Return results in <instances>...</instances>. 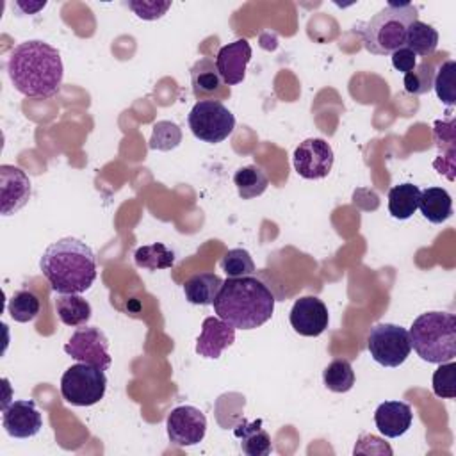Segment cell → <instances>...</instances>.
Here are the masks:
<instances>
[{
	"label": "cell",
	"mask_w": 456,
	"mask_h": 456,
	"mask_svg": "<svg viewBox=\"0 0 456 456\" xmlns=\"http://www.w3.org/2000/svg\"><path fill=\"white\" fill-rule=\"evenodd\" d=\"M419 208L429 223L440 224L452 216L451 194L442 187H428L420 191Z\"/></svg>",
	"instance_id": "obj_20"
},
{
	"label": "cell",
	"mask_w": 456,
	"mask_h": 456,
	"mask_svg": "<svg viewBox=\"0 0 456 456\" xmlns=\"http://www.w3.org/2000/svg\"><path fill=\"white\" fill-rule=\"evenodd\" d=\"M322 381L328 390L342 394L353 388L354 385V370L347 360L337 358L326 365L322 372Z\"/></svg>",
	"instance_id": "obj_27"
},
{
	"label": "cell",
	"mask_w": 456,
	"mask_h": 456,
	"mask_svg": "<svg viewBox=\"0 0 456 456\" xmlns=\"http://www.w3.org/2000/svg\"><path fill=\"white\" fill-rule=\"evenodd\" d=\"M166 429L169 442L176 447L196 445L205 438L207 419L196 406L182 404L171 410L166 419Z\"/></svg>",
	"instance_id": "obj_10"
},
{
	"label": "cell",
	"mask_w": 456,
	"mask_h": 456,
	"mask_svg": "<svg viewBox=\"0 0 456 456\" xmlns=\"http://www.w3.org/2000/svg\"><path fill=\"white\" fill-rule=\"evenodd\" d=\"M30 198V180L16 166H0V210L4 216H11L27 205Z\"/></svg>",
	"instance_id": "obj_13"
},
{
	"label": "cell",
	"mask_w": 456,
	"mask_h": 456,
	"mask_svg": "<svg viewBox=\"0 0 456 456\" xmlns=\"http://www.w3.org/2000/svg\"><path fill=\"white\" fill-rule=\"evenodd\" d=\"M235 340V328L219 317H207L196 340V353L203 358L216 360Z\"/></svg>",
	"instance_id": "obj_16"
},
{
	"label": "cell",
	"mask_w": 456,
	"mask_h": 456,
	"mask_svg": "<svg viewBox=\"0 0 456 456\" xmlns=\"http://www.w3.org/2000/svg\"><path fill=\"white\" fill-rule=\"evenodd\" d=\"M411 420V408L403 401H385L374 411L376 428L387 438H397L404 435L410 429Z\"/></svg>",
	"instance_id": "obj_17"
},
{
	"label": "cell",
	"mask_w": 456,
	"mask_h": 456,
	"mask_svg": "<svg viewBox=\"0 0 456 456\" xmlns=\"http://www.w3.org/2000/svg\"><path fill=\"white\" fill-rule=\"evenodd\" d=\"M7 312L16 322H28L39 314V299L30 290H16L7 303Z\"/></svg>",
	"instance_id": "obj_28"
},
{
	"label": "cell",
	"mask_w": 456,
	"mask_h": 456,
	"mask_svg": "<svg viewBox=\"0 0 456 456\" xmlns=\"http://www.w3.org/2000/svg\"><path fill=\"white\" fill-rule=\"evenodd\" d=\"M128 7L142 20H157L166 14L171 2H128Z\"/></svg>",
	"instance_id": "obj_34"
},
{
	"label": "cell",
	"mask_w": 456,
	"mask_h": 456,
	"mask_svg": "<svg viewBox=\"0 0 456 456\" xmlns=\"http://www.w3.org/2000/svg\"><path fill=\"white\" fill-rule=\"evenodd\" d=\"M221 267L228 274V278H242L251 276L255 273V264L251 255L242 248L228 249L221 258Z\"/></svg>",
	"instance_id": "obj_30"
},
{
	"label": "cell",
	"mask_w": 456,
	"mask_h": 456,
	"mask_svg": "<svg viewBox=\"0 0 456 456\" xmlns=\"http://www.w3.org/2000/svg\"><path fill=\"white\" fill-rule=\"evenodd\" d=\"M221 285H223L221 276L214 273H200V274H192L183 283V294L187 301L192 305H212L219 294Z\"/></svg>",
	"instance_id": "obj_21"
},
{
	"label": "cell",
	"mask_w": 456,
	"mask_h": 456,
	"mask_svg": "<svg viewBox=\"0 0 456 456\" xmlns=\"http://www.w3.org/2000/svg\"><path fill=\"white\" fill-rule=\"evenodd\" d=\"M438 46V32L436 28H433L431 25L415 20L410 27H408V34H406V48H410L415 55L420 57H428L431 55Z\"/></svg>",
	"instance_id": "obj_25"
},
{
	"label": "cell",
	"mask_w": 456,
	"mask_h": 456,
	"mask_svg": "<svg viewBox=\"0 0 456 456\" xmlns=\"http://www.w3.org/2000/svg\"><path fill=\"white\" fill-rule=\"evenodd\" d=\"M292 159L294 169L306 180L324 178L333 167V150L330 142L321 137H310L299 142Z\"/></svg>",
	"instance_id": "obj_11"
},
{
	"label": "cell",
	"mask_w": 456,
	"mask_h": 456,
	"mask_svg": "<svg viewBox=\"0 0 456 456\" xmlns=\"http://www.w3.org/2000/svg\"><path fill=\"white\" fill-rule=\"evenodd\" d=\"M107 376L103 369L89 363L68 367L61 378V395L73 406H93L103 399Z\"/></svg>",
	"instance_id": "obj_6"
},
{
	"label": "cell",
	"mask_w": 456,
	"mask_h": 456,
	"mask_svg": "<svg viewBox=\"0 0 456 456\" xmlns=\"http://www.w3.org/2000/svg\"><path fill=\"white\" fill-rule=\"evenodd\" d=\"M39 269L55 292L82 294L96 280V256L86 242L64 237L45 249Z\"/></svg>",
	"instance_id": "obj_2"
},
{
	"label": "cell",
	"mask_w": 456,
	"mask_h": 456,
	"mask_svg": "<svg viewBox=\"0 0 456 456\" xmlns=\"http://www.w3.org/2000/svg\"><path fill=\"white\" fill-rule=\"evenodd\" d=\"M392 66L397 69V71H401V73H408V71H411L415 66H417V55L410 50V48H406V46H403V48H399V50H395L394 53H392Z\"/></svg>",
	"instance_id": "obj_36"
},
{
	"label": "cell",
	"mask_w": 456,
	"mask_h": 456,
	"mask_svg": "<svg viewBox=\"0 0 456 456\" xmlns=\"http://www.w3.org/2000/svg\"><path fill=\"white\" fill-rule=\"evenodd\" d=\"M410 344L429 363H445L456 356V317L449 312L420 314L410 326Z\"/></svg>",
	"instance_id": "obj_5"
},
{
	"label": "cell",
	"mask_w": 456,
	"mask_h": 456,
	"mask_svg": "<svg viewBox=\"0 0 456 456\" xmlns=\"http://www.w3.org/2000/svg\"><path fill=\"white\" fill-rule=\"evenodd\" d=\"M7 73L18 93L48 98L61 89L64 66L61 53L52 45L30 39L14 46L7 61Z\"/></svg>",
	"instance_id": "obj_1"
},
{
	"label": "cell",
	"mask_w": 456,
	"mask_h": 456,
	"mask_svg": "<svg viewBox=\"0 0 456 456\" xmlns=\"http://www.w3.org/2000/svg\"><path fill=\"white\" fill-rule=\"evenodd\" d=\"M233 183L242 200H253L267 189L269 178L258 166L251 164V166H244L235 171Z\"/></svg>",
	"instance_id": "obj_24"
},
{
	"label": "cell",
	"mask_w": 456,
	"mask_h": 456,
	"mask_svg": "<svg viewBox=\"0 0 456 456\" xmlns=\"http://www.w3.org/2000/svg\"><path fill=\"white\" fill-rule=\"evenodd\" d=\"M433 392L444 399L456 397V363L445 362L433 372Z\"/></svg>",
	"instance_id": "obj_33"
},
{
	"label": "cell",
	"mask_w": 456,
	"mask_h": 456,
	"mask_svg": "<svg viewBox=\"0 0 456 456\" xmlns=\"http://www.w3.org/2000/svg\"><path fill=\"white\" fill-rule=\"evenodd\" d=\"M233 435L240 440V449L248 456H267L271 452V436L262 428V420L248 422L242 419L235 429Z\"/></svg>",
	"instance_id": "obj_18"
},
{
	"label": "cell",
	"mask_w": 456,
	"mask_h": 456,
	"mask_svg": "<svg viewBox=\"0 0 456 456\" xmlns=\"http://www.w3.org/2000/svg\"><path fill=\"white\" fill-rule=\"evenodd\" d=\"M420 189L413 183H399L388 191V212L395 219H410L419 208Z\"/></svg>",
	"instance_id": "obj_22"
},
{
	"label": "cell",
	"mask_w": 456,
	"mask_h": 456,
	"mask_svg": "<svg viewBox=\"0 0 456 456\" xmlns=\"http://www.w3.org/2000/svg\"><path fill=\"white\" fill-rule=\"evenodd\" d=\"M367 347L372 360L383 367H399L411 351L408 330L392 322H379L372 326Z\"/></svg>",
	"instance_id": "obj_8"
},
{
	"label": "cell",
	"mask_w": 456,
	"mask_h": 456,
	"mask_svg": "<svg viewBox=\"0 0 456 456\" xmlns=\"http://www.w3.org/2000/svg\"><path fill=\"white\" fill-rule=\"evenodd\" d=\"M182 141V130L176 123L171 121H157L151 130L150 148L159 151H169L176 148Z\"/></svg>",
	"instance_id": "obj_31"
},
{
	"label": "cell",
	"mask_w": 456,
	"mask_h": 456,
	"mask_svg": "<svg viewBox=\"0 0 456 456\" xmlns=\"http://www.w3.org/2000/svg\"><path fill=\"white\" fill-rule=\"evenodd\" d=\"M433 64L429 62H420L417 64L411 71L404 75V91L410 94H426L428 91L433 89Z\"/></svg>",
	"instance_id": "obj_32"
},
{
	"label": "cell",
	"mask_w": 456,
	"mask_h": 456,
	"mask_svg": "<svg viewBox=\"0 0 456 456\" xmlns=\"http://www.w3.org/2000/svg\"><path fill=\"white\" fill-rule=\"evenodd\" d=\"M4 429L14 438H30L43 428V417L30 399L14 401L2 410Z\"/></svg>",
	"instance_id": "obj_14"
},
{
	"label": "cell",
	"mask_w": 456,
	"mask_h": 456,
	"mask_svg": "<svg viewBox=\"0 0 456 456\" xmlns=\"http://www.w3.org/2000/svg\"><path fill=\"white\" fill-rule=\"evenodd\" d=\"M64 353L77 362L89 363L107 370L110 367L109 340L105 333L94 326L78 328L64 346Z\"/></svg>",
	"instance_id": "obj_9"
},
{
	"label": "cell",
	"mask_w": 456,
	"mask_h": 456,
	"mask_svg": "<svg viewBox=\"0 0 456 456\" xmlns=\"http://www.w3.org/2000/svg\"><path fill=\"white\" fill-rule=\"evenodd\" d=\"M454 73H456V62L445 61L436 69L433 78V89L436 91V96L445 105L456 103V86H454Z\"/></svg>",
	"instance_id": "obj_29"
},
{
	"label": "cell",
	"mask_w": 456,
	"mask_h": 456,
	"mask_svg": "<svg viewBox=\"0 0 456 456\" xmlns=\"http://www.w3.org/2000/svg\"><path fill=\"white\" fill-rule=\"evenodd\" d=\"M189 128L203 142L217 144L235 128V116L217 100H200L189 112Z\"/></svg>",
	"instance_id": "obj_7"
},
{
	"label": "cell",
	"mask_w": 456,
	"mask_h": 456,
	"mask_svg": "<svg viewBox=\"0 0 456 456\" xmlns=\"http://www.w3.org/2000/svg\"><path fill=\"white\" fill-rule=\"evenodd\" d=\"M212 305L217 317L235 330H255L271 319L274 296L253 276L226 278Z\"/></svg>",
	"instance_id": "obj_3"
},
{
	"label": "cell",
	"mask_w": 456,
	"mask_h": 456,
	"mask_svg": "<svg viewBox=\"0 0 456 456\" xmlns=\"http://www.w3.org/2000/svg\"><path fill=\"white\" fill-rule=\"evenodd\" d=\"M354 454H392V449L387 442L374 435H362L354 445Z\"/></svg>",
	"instance_id": "obj_35"
},
{
	"label": "cell",
	"mask_w": 456,
	"mask_h": 456,
	"mask_svg": "<svg viewBox=\"0 0 456 456\" xmlns=\"http://www.w3.org/2000/svg\"><path fill=\"white\" fill-rule=\"evenodd\" d=\"M191 82H192V93L198 98L221 94L223 93V78L216 68V62L212 59H200L191 68Z\"/></svg>",
	"instance_id": "obj_19"
},
{
	"label": "cell",
	"mask_w": 456,
	"mask_h": 456,
	"mask_svg": "<svg viewBox=\"0 0 456 456\" xmlns=\"http://www.w3.org/2000/svg\"><path fill=\"white\" fill-rule=\"evenodd\" d=\"M55 312L66 326H82L91 317V305L80 294H59Z\"/></svg>",
	"instance_id": "obj_23"
},
{
	"label": "cell",
	"mask_w": 456,
	"mask_h": 456,
	"mask_svg": "<svg viewBox=\"0 0 456 456\" xmlns=\"http://www.w3.org/2000/svg\"><path fill=\"white\" fill-rule=\"evenodd\" d=\"M251 61V46L246 39H237L219 48L216 68L226 86H235L244 80L246 66Z\"/></svg>",
	"instance_id": "obj_15"
},
{
	"label": "cell",
	"mask_w": 456,
	"mask_h": 456,
	"mask_svg": "<svg viewBox=\"0 0 456 456\" xmlns=\"http://www.w3.org/2000/svg\"><path fill=\"white\" fill-rule=\"evenodd\" d=\"M290 326L303 337H319L328 328V308L315 296L299 297L290 310Z\"/></svg>",
	"instance_id": "obj_12"
},
{
	"label": "cell",
	"mask_w": 456,
	"mask_h": 456,
	"mask_svg": "<svg viewBox=\"0 0 456 456\" xmlns=\"http://www.w3.org/2000/svg\"><path fill=\"white\" fill-rule=\"evenodd\" d=\"M134 260L139 267L157 271V269H169L175 264V253L166 248L162 242H153L148 246H141L134 253Z\"/></svg>",
	"instance_id": "obj_26"
},
{
	"label": "cell",
	"mask_w": 456,
	"mask_h": 456,
	"mask_svg": "<svg viewBox=\"0 0 456 456\" xmlns=\"http://www.w3.org/2000/svg\"><path fill=\"white\" fill-rule=\"evenodd\" d=\"M417 7L410 2H388L362 27V39L367 52L374 55H392L406 46L408 27L419 20Z\"/></svg>",
	"instance_id": "obj_4"
}]
</instances>
